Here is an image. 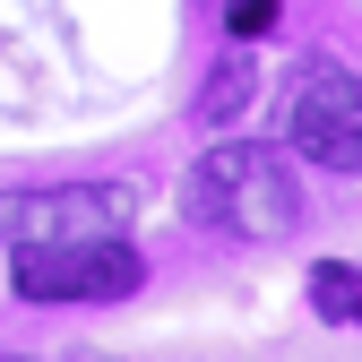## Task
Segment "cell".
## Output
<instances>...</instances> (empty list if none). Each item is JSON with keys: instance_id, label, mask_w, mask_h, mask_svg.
<instances>
[{"instance_id": "6da1fadb", "label": "cell", "mask_w": 362, "mask_h": 362, "mask_svg": "<svg viewBox=\"0 0 362 362\" xmlns=\"http://www.w3.org/2000/svg\"><path fill=\"white\" fill-rule=\"evenodd\" d=\"M190 216L216 224V233H242V242H276L285 224L302 216V190H293V164L259 139H224L199 156L190 173Z\"/></svg>"}, {"instance_id": "7a4b0ae2", "label": "cell", "mask_w": 362, "mask_h": 362, "mask_svg": "<svg viewBox=\"0 0 362 362\" xmlns=\"http://www.w3.org/2000/svg\"><path fill=\"white\" fill-rule=\"evenodd\" d=\"M9 285L26 302H121L139 293V250L121 233H78V242H18Z\"/></svg>"}, {"instance_id": "3957f363", "label": "cell", "mask_w": 362, "mask_h": 362, "mask_svg": "<svg viewBox=\"0 0 362 362\" xmlns=\"http://www.w3.org/2000/svg\"><path fill=\"white\" fill-rule=\"evenodd\" d=\"M121 181H43V190H0V242H78V233H121L129 224Z\"/></svg>"}, {"instance_id": "277c9868", "label": "cell", "mask_w": 362, "mask_h": 362, "mask_svg": "<svg viewBox=\"0 0 362 362\" xmlns=\"http://www.w3.org/2000/svg\"><path fill=\"white\" fill-rule=\"evenodd\" d=\"M285 139H293V156L328 164V173H362V78L337 69V61H310L293 78Z\"/></svg>"}, {"instance_id": "5b68a950", "label": "cell", "mask_w": 362, "mask_h": 362, "mask_svg": "<svg viewBox=\"0 0 362 362\" xmlns=\"http://www.w3.org/2000/svg\"><path fill=\"white\" fill-rule=\"evenodd\" d=\"M250 95H259V69H250L242 52H233V61H216V69H207V95H199V121H207V129H224Z\"/></svg>"}, {"instance_id": "8992f818", "label": "cell", "mask_w": 362, "mask_h": 362, "mask_svg": "<svg viewBox=\"0 0 362 362\" xmlns=\"http://www.w3.org/2000/svg\"><path fill=\"white\" fill-rule=\"evenodd\" d=\"M310 310H320V320H362V276H354V267L345 259H320V267H310Z\"/></svg>"}, {"instance_id": "52a82bcc", "label": "cell", "mask_w": 362, "mask_h": 362, "mask_svg": "<svg viewBox=\"0 0 362 362\" xmlns=\"http://www.w3.org/2000/svg\"><path fill=\"white\" fill-rule=\"evenodd\" d=\"M224 26L233 35H267L276 26V0H224Z\"/></svg>"}]
</instances>
